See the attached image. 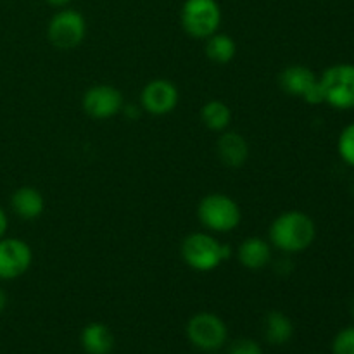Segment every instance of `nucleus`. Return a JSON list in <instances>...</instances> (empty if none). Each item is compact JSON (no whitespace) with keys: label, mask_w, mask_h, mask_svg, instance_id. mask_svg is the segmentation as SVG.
Masks as SVG:
<instances>
[{"label":"nucleus","mask_w":354,"mask_h":354,"mask_svg":"<svg viewBox=\"0 0 354 354\" xmlns=\"http://www.w3.org/2000/svg\"><path fill=\"white\" fill-rule=\"evenodd\" d=\"M199 221L211 232H232L241 225L239 204L225 194H209L197 206Z\"/></svg>","instance_id":"nucleus-2"},{"label":"nucleus","mask_w":354,"mask_h":354,"mask_svg":"<svg viewBox=\"0 0 354 354\" xmlns=\"http://www.w3.org/2000/svg\"><path fill=\"white\" fill-rule=\"evenodd\" d=\"M218 158L228 168H241L249 158V144L237 131H225L216 144Z\"/></svg>","instance_id":"nucleus-12"},{"label":"nucleus","mask_w":354,"mask_h":354,"mask_svg":"<svg viewBox=\"0 0 354 354\" xmlns=\"http://www.w3.org/2000/svg\"><path fill=\"white\" fill-rule=\"evenodd\" d=\"M353 313H354V299H353Z\"/></svg>","instance_id":"nucleus-26"},{"label":"nucleus","mask_w":354,"mask_h":354,"mask_svg":"<svg viewBox=\"0 0 354 354\" xmlns=\"http://www.w3.org/2000/svg\"><path fill=\"white\" fill-rule=\"evenodd\" d=\"M178 99L180 93L175 83L162 78L149 82L140 93L142 107L154 116H165L175 111Z\"/></svg>","instance_id":"nucleus-11"},{"label":"nucleus","mask_w":354,"mask_h":354,"mask_svg":"<svg viewBox=\"0 0 354 354\" xmlns=\"http://www.w3.org/2000/svg\"><path fill=\"white\" fill-rule=\"evenodd\" d=\"M334 354H354V327H348L335 335L332 342Z\"/></svg>","instance_id":"nucleus-20"},{"label":"nucleus","mask_w":354,"mask_h":354,"mask_svg":"<svg viewBox=\"0 0 354 354\" xmlns=\"http://www.w3.org/2000/svg\"><path fill=\"white\" fill-rule=\"evenodd\" d=\"M48 3H50V6H55V7H62V6H66V3H69L71 2V0H47Z\"/></svg>","instance_id":"nucleus-24"},{"label":"nucleus","mask_w":354,"mask_h":354,"mask_svg":"<svg viewBox=\"0 0 354 354\" xmlns=\"http://www.w3.org/2000/svg\"><path fill=\"white\" fill-rule=\"evenodd\" d=\"M201 120L209 130L225 131L232 121V111L223 100H209L201 109Z\"/></svg>","instance_id":"nucleus-18"},{"label":"nucleus","mask_w":354,"mask_h":354,"mask_svg":"<svg viewBox=\"0 0 354 354\" xmlns=\"http://www.w3.org/2000/svg\"><path fill=\"white\" fill-rule=\"evenodd\" d=\"M82 346L88 354H109L113 351L114 337L107 325L93 322L83 328Z\"/></svg>","instance_id":"nucleus-15"},{"label":"nucleus","mask_w":354,"mask_h":354,"mask_svg":"<svg viewBox=\"0 0 354 354\" xmlns=\"http://www.w3.org/2000/svg\"><path fill=\"white\" fill-rule=\"evenodd\" d=\"M206 55L216 64H227L237 54V45L234 38L225 33H214L206 38Z\"/></svg>","instance_id":"nucleus-17"},{"label":"nucleus","mask_w":354,"mask_h":354,"mask_svg":"<svg viewBox=\"0 0 354 354\" xmlns=\"http://www.w3.org/2000/svg\"><path fill=\"white\" fill-rule=\"evenodd\" d=\"M280 88L289 95L303 99L311 106L324 104V93L320 86V76L313 69L303 64H292L283 69L279 76Z\"/></svg>","instance_id":"nucleus-6"},{"label":"nucleus","mask_w":354,"mask_h":354,"mask_svg":"<svg viewBox=\"0 0 354 354\" xmlns=\"http://www.w3.org/2000/svg\"><path fill=\"white\" fill-rule=\"evenodd\" d=\"M182 258L196 272H211L223 263L221 244L209 234H190L182 242Z\"/></svg>","instance_id":"nucleus-5"},{"label":"nucleus","mask_w":354,"mask_h":354,"mask_svg":"<svg viewBox=\"0 0 354 354\" xmlns=\"http://www.w3.org/2000/svg\"><path fill=\"white\" fill-rule=\"evenodd\" d=\"M221 24V7L216 0H185L182 26L190 37L209 38Z\"/></svg>","instance_id":"nucleus-4"},{"label":"nucleus","mask_w":354,"mask_h":354,"mask_svg":"<svg viewBox=\"0 0 354 354\" xmlns=\"http://www.w3.org/2000/svg\"><path fill=\"white\" fill-rule=\"evenodd\" d=\"M33 252L21 239H0V280H14L30 270Z\"/></svg>","instance_id":"nucleus-10"},{"label":"nucleus","mask_w":354,"mask_h":354,"mask_svg":"<svg viewBox=\"0 0 354 354\" xmlns=\"http://www.w3.org/2000/svg\"><path fill=\"white\" fill-rule=\"evenodd\" d=\"M6 306H7V294H6V290L0 289V313L6 310Z\"/></svg>","instance_id":"nucleus-23"},{"label":"nucleus","mask_w":354,"mask_h":354,"mask_svg":"<svg viewBox=\"0 0 354 354\" xmlns=\"http://www.w3.org/2000/svg\"><path fill=\"white\" fill-rule=\"evenodd\" d=\"M337 151L342 161L348 166H351V168H354V123L348 124V127L341 131L337 140Z\"/></svg>","instance_id":"nucleus-19"},{"label":"nucleus","mask_w":354,"mask_h":354,"mask_svg":"<svg viewBox=\"0 0 354 354\" xmlns=\"http://www.w3.org/2000/svg\"><path fill=\"white\" fill-rule=\"evenodd\" d=\"M351 190H353V194H354V180H353V183H351Z\"/></svg>","instance_id":"nucleus-25"},{"label":"nucleus","mask_w":354,"mask_h":354,"mask_svg":"<svg viewBox=\"0 0 354 354\" xmlns=\"http://www.w3.org/2000/svg\"><path fill=\"white\" fill-rule=\"evenodd\" d=\"M86 35L83 14L75 9H62L52 16L47 26V38L54 47L68 50L78 47Z\"/></svg>","instance_id":"nucleus-7"},{"label":"nucleus","mask_w":354,"mask_h":354,"mask_svg":"<svg viewBox=\"0 0 354 354\" xmlns=\"http://www.w3.org/2000/svg\"><path fill=\"white\" fill-rule=\"evenodd\" d=\"M227 335V325L214 313H197L187 324V337L201 351L220 349Z\"/></svg>","instance_id":"nucleus-8"},{"label":"nucleus","mask_w":354,"mask_h":354,"mask_svg":"<svg viewBox=\"0 0 354 354\" xmlns=\"http://www.w3.org/2000/svg\"><path fill=\"white\" fill-rule=\"evenodd\" d=\"M228 354H263L261 346L252 339H239L230 346Z\"/></svg>","instance_id":"nucleus-21"},{"label":"nucleus","mask_w":354,"mask_h":354,"mask_svg":"<svg viewBox=\"0 0 354 354\" xmlns=\"http://www.w3.org/2000/svg\"><path fill=\"white\" fill-rule=\"evenodd\" d=\"M237 258L249 270H261L272 261V244L259 237H249L239 245Z\"/></svg>","instance_id":"nucleus-14"},{"label":"nucleus","mask_w":354,"mask_h":354,"mask_svg":"<svg viewBox=\"0 0 354 354\" xmlns=\"http://www.w3.org/2000/svg\"><path fill=\"white\" fill-rule=\"evenodd\" d=\"M263 332L270 344L283 346L292 339L294 325L290 318L282 311H270L263 324Z\"/></svg>","instance_id":"nucleus-16"},{"label":"nucleus","mask_w":354,"mask_h":354,"mask_svg":"<svg viewBox=\"0 0 354 354\" xmlns=\"http://www.w3.org/2000/svg\"><path fill=\"white\" fill-rule=\"evenodd\" d=\"M12 211L21 220H37L45 209V201L40 190L35 187H19L10 197Z\"/></svg>","instance_id":"nucleus-13"},{"label":"nucleus","mask_w":354,"mask_h":354,"mask_svg":"<svg viewBox=\"0 0 354 354\" xmlns=\"http://www.w3.org/2000/svg\"><path fill=\"white\" fill-rule=\"evenodd\" d=\"M317 239V225L303 211H286L270 227V244L287 254L303 252Z\"/></svg>","instance_id":"nucleus-1"},{"label":"nucleus","mask_w":354,"mask_h":354,"mask_svg":"<svg viewBox=\"0 0 354 354\" xmlns=\"http://www.w3.org/2000/svg\"><path fill=\"white\" fill-rule=\"evenodd\" d=\"M124 107L123 93L113 85L90 86L83 95V109L93 120H109Z\"/></svg>","instance_id":"nucleus-9"},{"label":"nucleus","mask_w":354,"mask_h":354,"mask_svg":"<svg viewBox=\"0 0 354 354\" xmlns=\"http://www.w3.org/2000/svg\"><path fill=\"white\" fill-rule=\"evenodd\" d=\"M324 104L339 111L354 109V64L330 66L320 76Z\"/></svg>","instance_id":"nucleus-3"},{"label":"nucleus","mask_w":354,"mask_h":354,"mask_svg":"<svg viewBox=\"0 0 354 354\" xmlns=\"http://www.w3.org/2000/svg\"><path fill=\"white\" fill-rule=\"evenodd\" d=\"M7 225H9V221H7V214L3 213V209L0 207V239L6 235L7 232Z\"/></svg>","instance_id":"nucleus-22"}]
</instances>
